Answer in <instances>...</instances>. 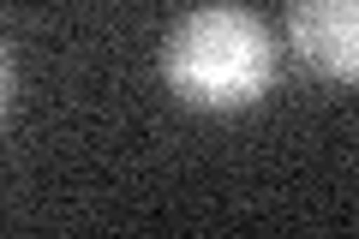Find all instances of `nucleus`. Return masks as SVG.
<instances>
[{
  "label": "nucleus",
  "instance_id": "nucleus-2",
  "mask_svg": "<svg viewBox=\"0 0 359 239\" xmlns=\"http://www.w3.org/2000/svg\"><path fill=\"white\" fill-rule=\"evenodd\" d=\"M287 48L323 84L359 78V0H287Z\"/></svg>",
  "mask_w": 359,
  "mask_h": 239
},
{
  "label": "nucleus",
  "instance_id": "nucleus-1",
  "mask_svg": "<svg viewBox=\"0 0 359 239\" xmlns=\"http://www.w3.org/2000/svg\"><path fill=\"white\" fill-rule=\"evenodd\" d=\"M282 48L276 30L233 0H210L174 18L162 36V84L198 114H240L276 90Z\"/></svg>",
  "mask_w": 359,
  "mask_h": 239
},
{
  "label": "nucleus",
  "instance_id": "nucleus-3",
  "mask_svg": "<svg viewBox=\"0 0 359 239\" xmlns=\"http://www.w3.org/2000/svg\"><path fill=\"white\" fill-rule=\"evenodd\" d=\"M6 108H13V48L0 36V120H6Z\"/></svg>",
  "mask_w": 359,
  "mask_h": 239
}]
</instances>
